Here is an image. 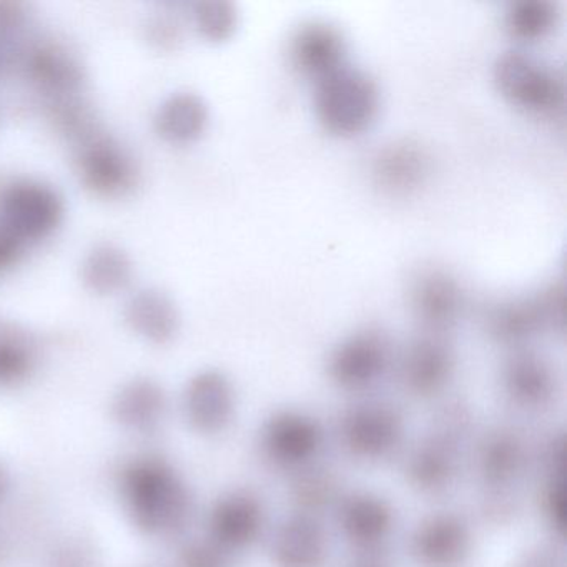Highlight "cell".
I'll list each match as a JSON object with an SVG mask.
<instances>
[{
    "instance_id": "cell-6",
    "label": "cell",
    "mask_w": 567,
    "mask_h": 567,
    "mask_svg": "<svg viewBox=\"0 0 567 567\" xmlns=\"http://www.w3.org/2000/svg\"><path fill=\"white\" fill-rule=\"evenodd\" d=\"M22 69L32 85L49 101L79 97L85 84L81 59L61 42L41 41L31 45L22 59Z\"/></svg>"
},
{
    "instance_id": "cell-5",
    "label": "cell",
    "mask_w": 567,
    "mask_h": 567,
    "mask_svg": "<svg viewBox=\"0 0 567 567\" xmlns=\"http://www.w3.org/2000/svg\"><path fill=\"white\" fill-rule=\"evenodd\" d=\"M564 327V285L553 284L539 293L503 301L487 311V328L503 341H520L537 331Z\"/></svg>"
},
{
    "instance_id": "cell-12",
    "label": "cell",
    "mask_w": 567,
    "mask_h": 567,
    "mask_svg": "<svg viewBox=\"0 0 567 567\" xmlns=\"http://www.w3.org/2000/svg\"><path fill=\"white\" fill-rule=\"evenodd\" d=\"M388 348L374 331H361L344 340L331 358L334 378L344 384H363L373 380L386 364Z\"/></svg>"
},
{
    "instance_id": "cell-15",
    "label": "cell",
    "mask_w": 567,
    "mask_h": 567,
    "mask_svg": "<svg viewBox=\"0 0 567 567\" xmlns=\"http://www.w3.org/2000/svg\"><path fill=\"white\" fill-rule=\"evenodd\" d=\"M451 357L436 340H421L411 347L406 358V377L414 386L430 390L450 373Z\"/></svg>"
},
{
    "instance_id": "cell-20",
    "label": "cell",
    "mask_w": 567,
    "mask_h": 567,
    "mask_svg": "<svg viewBox=\"0 0 567 567\" xmlns=\"http://www.w3.org/2000/svg\"><path fill=\"white\" fill-rule=\"evenodd\" d=\"M145 34H147L148 42L155 48L162 49V51H172V49H177L184 39V28L175 16L168 14V12H158L148 19Z\"/></svg>"
},
{
    "instance_id": "cell-4",
    "label": "cell",
    "mask_w": 567,
    "mask_h": 567,
    "mask_svg": "<svg viewBox=\"0 0 567 567\" xmlns=\"http://www.w3.org/2000/svg\"><path fill=\"white\" fill-rule=\"evenodd\" d=\"M64 217V198L45 182L16 181L0 195V224L25 245L51 237Z\"/></svg>"
},
{
    "instance_id": "cell-1",
    "label": "cell",
    "mask_w": 567,
    "mask_h": 567,
    "mask_svg": "<svg viewBox=\"0 0 567 567\" xmlns=\"http://www.w3.org/2000/svg\"><path fill=\"white\" fill-rule=\"evenodd\" d=\"M315 111L328 132L353 137L370 128L377 118L380 89L370 74L344 64L317 82Z\"/></svg>"
},
{
    "instance_id": "cell-14",
    "label": "cell",
    "mask_w": 567,
    "mask_h": 567,
    "mask_svg": "<svg viewBox=\"0 0 567 567\" xmlns=\"http://www.w3.org/2000/svg\"><path fill=\"white\" fill-rule=\"evenodd\" d=\"M559 21V6L553 0H516L507 8L504 25L513 38L537 41L546 38Z\"/></svg>"
},
{
    "instance_id": "cell-21",
    "label": "cell",
    "mask_w": 567,
    "mask_h": 567,
    "mask_svg": "<svg viewBox=\"0 0 567 567\" xmlns=\"http://www.w3.org/2000/svg\"><path fill=\"white\" fill-rule=\"evenodd\" d=\"M28 245L0 224V275L14 268L24 257Z\"/></svg>"
},
{
    "instance_id": "cell-10",
    "label": "cell",
    "mask_w": 567,
    "mask_h": 567,
    "mask_svg": "<svg viewBox=\"0 0 567 567\" xmlns=\"http://www.w3.org/2000/svg\"><path fill=\"white\" fill-rule=\"evenodd\" d=\"M210 111L207 102L195 92H175L161 102L154 115L158 137L168 144L187 145L197 142L207 131Z\"/></svg>"
},
{
    "instance_id": "cell-2",
    "label": "cell",
    "mask_w": 567,
    "mask_h": 567,
    "mask_svg": "<svg viewBox=\"0 0 567 567\" xmlns=\"http://www.w3.org/2000/svg\"><path fill=\"white\" fill-rule=\"evenodd\" d=\"M494 84L516 107L553 115L564 105V81L554 69L519 51H507L494 62Z\"/></svg>"
},
{
    "instance_id": "cell-16",
    "label": "cell",
    "mask_w": 567,
    "mask_h": 567,
    "mask_svg": "<svg viewBox=\"0 0 567 567\" xmlns=\"http://www.w3.org/2000/svg\"><path fill=\"white\" fill-rule=\"evenodd\" d=\"M192 19L202 38L210 42H225L237 31L240 14L237 6L228 0H207L194 4Z\"/></svg>"
},
{
    "instance_id": "cell-18",
    "label": "cell",
    "mask_w": 567,
    "mask_h": 567,
    "mask_svg": "<svg viewBox=\"0 0 567 567\" xmlns=\"http://www.w3.org/2000/svg\"><path fill=\"white\" fill-rule=\"evenodd\" d=\"M509 384L524 396H539L549 388L550 374L546 364L533 354H520L509 364Z\"/></svg>"
},
{
    "instance_id": "cell-3",
    "label": "cell",
    "mask_w": 567,
    "mask_h": 567,
    "mask_svg": "<svg viewBox=\"0 0 567 567\" xmlns=\"http://www.w3.org/2000/svg\"><path fill=\"white\" fill-rule=\"evenodd\" d=\"M75 168L84 187L102 198L127 197L141 182L132 152L102 128L75 144Z\"/></svg>"
},
{
    "instance_id": "cell-19",
    "label": "cell",
    "mask_w": 567,
    "mask_h": 567,
    "mask_svg": "<svg viewBox=\"0 0 567 567\" xmlns=\"http://www.w3.org/2000/svg\"><path fill=\"white\" fill-rule=\"evenodd\" d=\"M29 22V11L19 2H0V55L18 44Z\"/></svg>"
},
{
    "instance_id": "cell-22",
    "label": "cell",
    "mask_w": 567,
    "mask_h": 567,
    "mask_svg": "<svg viewBox=\"0 0 567 567\" xmlns=\"http://www.w3.org/2000/svg\"><path fill=\"white\" fill-rule=\"evenodd\" d=\"M0 62H2V55H0Z\"/></svg>"
},
{
    "instance_id": "cell-8",
    "label": "cell",
    "mask_w": 567,
    "mask_h": 567,
    "mask_svg": "<svg viewBox=\"0 0 567 567\" xmlns=\"http://www.w3.org/2000/svg\"><path fill=\"white\" fill-rule=\"evenodd\" d=\"M347 39L343 32L327 21H308L291 35L290 61L305 78H327L344 65Z\"/></svg>"
},
{
    "instance_id": "cell-13",
    "label": "cell",
    "mask_w": 567,
    "mask_h": 567,
    "mask_svg": "<svg viewBox=\"0 0 567 567\" xmlns=\"http://www.w3.org/2000/svg\"><path fill=\"white\" fill-rule=\"evenodd\" d=\"M81 277L92 293L115 295L131 285L134 264L118 245L97 244L82 260Z\"/></svg>"
},
{
    "instance_id": "cell-17",
    "label": "cell",
    "mask_w": 567,
    "mask_h": 567,
    "mask_svg": "<svg viewBox=\"0 0 567 567\" xmlns=\"http://www.w3.org/2000/svg\"><path fill=\"white\" fill-rule=\"evenodd\" d=\"M34 363V348L24 331L0 327V381L18 380Z\"/></svg>"
},
{
    "instance_id": "cell-9",
    "label": "cell",
    "mask_w": 567,
    "mask_h": 567,
    "mask_svg": "<svg viewBox=\"0 0 567 567\" xmlns=\"http://www.w3.org/2000/svg\"><path fill=\"white\" fill-rule=\"evenodd\" d=\"M410 303L424 324L446 328L463 311L464 295L453 275L440 268H430L414 277L410 288Z\"/></svg>"
},
{
    "instance_id": "cell-7",
    "label": "cell",
    "mask_w": 567,
    "mask_h": 567,
    "mask_svg": "<svg viewBox=\"0 0 567 567\" xmlns=\"http://www.w3.org/2000/svg\"><path fill=\"white\" fill-rule=\"evenodd\" d=\"M430 174V152L413 138L391 142L374 157V185L390 197H410L426 184Z\"/></svg>"
},
{
    "instance_id": "cell-11",
    "label": "cell",
    "mask_w": 567,
    "mask_h": 567,
    "mask_svg": "<svg viewBox=\"0 0 567 567\" xmlns=\"http://www.w3.org/2000/svg\"><path fill=\"white\" fill-rule=\"evenodd\" d=\"M124 313L128 327L154 343H167L181 327L177 305L158 288L135 291L128 298Z\"/></svg>"
}]
</instances>
